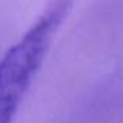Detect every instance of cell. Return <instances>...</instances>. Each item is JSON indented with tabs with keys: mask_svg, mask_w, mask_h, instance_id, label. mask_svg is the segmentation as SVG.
I'll return each instance as SVG.
<instances>
[{
	"mask_svg": "<svg viewBox=\"0 0 123 123\" xmlns=\"http://www.w3.org/2000/svg\"><path fill=\"white\" fill-rule=\"evenodd\" d=\"M75 5L76 0H48L36 20L3 56L0 64V123H12L58 31Z\"/></svg>",
	"mask_w": 123,
	"mask_h": 123,
	"instance_id": "obj_1",
	"label": "cell"
}]
</instances>
